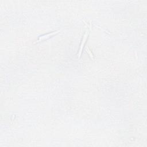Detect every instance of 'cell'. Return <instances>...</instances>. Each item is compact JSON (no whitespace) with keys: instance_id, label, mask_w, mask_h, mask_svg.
Returning <instances> with one entry per match:
<instances>
[{"instance_id":"cell-1","label":"cell","mask_w":147,"mask_h":147,"mask_svg":"<svg viewBox=\"0 0 147 147\" xmlns=\"http://www.w3.org/2000/svg\"><path fill=\"white\" fill-rule=\"evenodd\" d=\"M88 31H86L85 33V34L83 36V38L82 39V41L81 42V47H80V49H79V58H80L81 56V55H82V51H83V48L84 47V45L86 43V40L88 38Z\"/></svg>"},{"instance_id":"cell-2","label":"cell","mask_w":147,"mask_h":147,"mask_svg":"<svg viewBox=\"0 0 147 147\" xmlns=\"http://www.w3.org/2000/svg\"><path fill=\"white\" fill-rule=\"evenodd\" d=\"M59 31H60V30H57V31H56V32H52V33H48V34L44 35H43V36H40L39 39H38V40H39V41H43V40H44L47 39H48V38H51V37L54 36L55 35L57 34V33H58V32H59Z\"/></svg>"},{"instance_id":"cell-3","label":"cell","mask_w":147,"mask_h":147,"mask_svg":"<svg viewBox=\"0 0 147 147\" xmlns=\"http://www.w3.org/2000/svg\"><path fill=\"white\" fill-rule=\"evenodd\" d=\"M86 51H87V52L88 54V55H89V56H90V57L92 59H94V56H93V54H92L91 52V51H90V50H89V48H87V49H86Z\"/></svg>"}]
</instances>
